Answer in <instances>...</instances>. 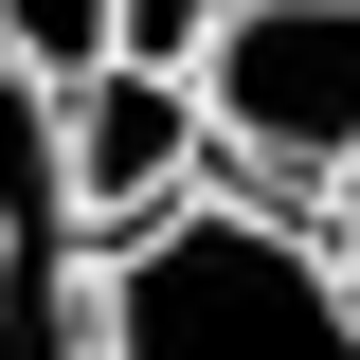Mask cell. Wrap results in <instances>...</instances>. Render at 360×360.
Returning <instances> with one entry per match:
<instances>
[{
  "mask_svg": "<svg viewBox=\"0 0 360 360\" xmlns=\"http://www.w3.org/2000/svg\"><path fill=\"white\" fill-rule=\"evenodd\" d=\"M198 144L234 198H342L360 180V0H234L198 37Z\"/></svg>",
  "mask_w": 360,
  "mask_h": 360,
  "instance_id": "2",
  "label": "cell"
},
{
  "mask_svg": "<svg viewBox=\"0 0 360 360\" xmlns=\"http://www.w3.org/2000/svg\"><path fill=\"white\" fill-rule=\"evenodd\" d=\"M234 0H108V54H144V72H198V37H217Z\"/></svg>",
  "mask_w": 360,
  "mask_h": 360,
  "instance_id": "5",
  "label": "cell"
},
{
  "mask_svg": "<svg viewBox=\"0 0 360 360\" xmlns=\"http://www.w3.org/2000/svg\"><path fill=\"white\" fill-rule=\"evenodd\" d=\"M324 252H342V288H360V217H342V234H324Z\"/></svg>",
  "mask_w": 360,
  "mask_h": 360,
  "instance_id": "6",
  "label": "cell"
},
{
  "mask_svg": "<svg viewBox=\"0 0 360 360\" xmlns=\"http://www.w3.org/2000/svg\"><path fill=\"white\" fill-rule=\"evenodd\" d=\"M0 54L37 90H72V72H108V0H0Z\"/></svg>",
  "mask_w": 360,
  "mask_h": 360,
  "instance_id": "4",
  "label": "cell"
},
{
  "mask_svg": "<svg viewBox=\"0 0 360 360\" xmlns=\"http://www.w3.org/2000/svg\"><path fill=\"white\" fill-rule=\"evenodd\" d=\"M54 180H72V234H90V252H127V234H144V217H180V198H217L198 90L144 72V54L72 72V90H54Z\"/></svg>",
  "mask_w": 360,
  "mask_h": 360,
  "instance_id": "3",
  "label": "cell"
},
{
  "mask_svg": "<svg viewBox=\"0 0 360 360\" xmlns=\"http://www.w3.org/2000/svg\"><path fill=\"white\" fill-rule=\"evenodd\" d=\"M90 360H360V288L270 198H180L127 252H90Z\"/></svg>",
  "mask_w": 360,
  "mask_h": 360,
  "instance_id": "1",
  "label": "cell"
}]
</instances>
